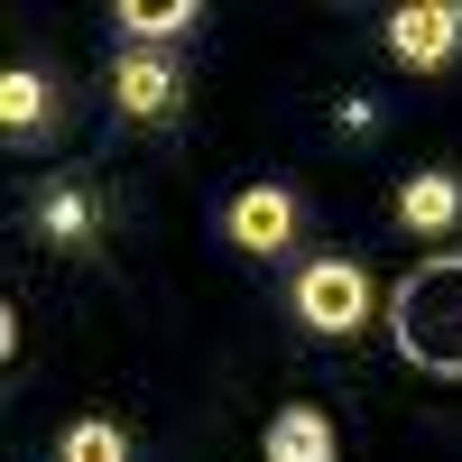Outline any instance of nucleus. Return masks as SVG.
I'll return each instance as SVG.
<instances>
[{
    "instance_id": "nucleus-1",
    "label": "nucleus",
    "mask_w": 462,
    "mask_h": 462,
    "mask_svg": "<svg viewBox=\"0 0 462 462\" xmlns=\"http://www.w3.org/2000/svg\"><path fill=\"white\" fill-rule=\"evenodd\" d=\"M389 342L426 370V379H462V250L416 259L398 296H389Z\"/></svg>"
},
{
    "instance_id": "nucleus-2",
    "label": "nucleus",
    "mask_w": 462,
    "mask_h": 462,
    "mask_svg": "<svg viewBox=\"0 0 462 462\" xmlns=\"http://www.w3.org/2000/svg\"><path fill=\"white\" fill-rule=\"evenodd\" d=\"M296 324L324 333V342L361 333V324H370V268H361V259H305V278H296Z\"/></svg>"
},
{
    "instance_id": "nucleus-3",
    "label": "nucleus",
    "mask_w": 462,
    "mask_h": 462,
    "mask_svg": "<svg viewBox=\"0 0 462 462\" xmlns=\"http://www.w3.org/2000/svg\"><path fill=\"white\" fill-rule=\"evenodd\" d=\"M296 222H305V204H296V185H241V195L222 204V241L241 250V259H287L296 250Z\"/></svg>"
},
{
    "instance_id": "nucleus-4",
    "label": "nucleus",
    "mask_w": 462,
    "mask_h": 462,
    "mask_svg": "<svg viewBox=\"0 0 462 462\" xmlns=\"http://www.w3.org/2000/svg\"><path fill=\"white\" fill-rule=\"evenodd\" d=\"M111 102H121V121H139V130H158V121H176V102H185V84H176V65H167L158 47H130L121 65H111Z\"/></svg>"
},
{
    "instance_id": "nucleus-5",
    "label": "nucleus",
    "mask_w": 462,
    "mask_h": 462,
    "mask_svg": "<svg viewBox=\"0 0 462 462\" xmlns=\"http://www.w3.org/2000/svg\"><path fill=\"white\" fill-rule=\"evenodd\" d=\"M389 56L407 65V74H435V65H453L462 56V10H389Z\"/></svg>"
},
{
    "instance_id": "nucleus-6",
    "label": "nucleus",
    "mask_w": 462,
    "mask_h": 462,
    "mask_svg": "<svg viewBox=\"0 0 462 462\" xmlns=\"http://www.w3.org/2000/svg\"><path fill=\"white\" fill-rule=\"evenodd\" d=\"M93 222H102V213H93V185H84V176H65V185H47V195L28 204V231H37V241H56V250H84Z\"/></svg>"
},
{
    "instance_id": "nucleus-7",
    "label": "nucleus",
    "mask_w": 462,
    "mask_h": 462,
    "mask_svg": "<svg viewBox=\"0 0 462 462\" xmlns=\"http://www.w3.org/2000/svg\"><path fill=\"white\" fill-rule=\"evenodd\" d=\"M462 222V176L453 167H426L398 185V231H453Z\"/></svg>"
},
{
    "instance_id": "nucleus-8",
    "label": "nucleus",
    "mask_w": 462,
    "mask_h": 462,
    "mask_svg": "<svg viewBox=\"0 0 462 462\" xmlns=\"http://www.w3.org/2000/svg\"><path fill=\"white\" fill-rule=\"evenodd\" d=\"M0 130H10L19 148H37V139H56V84L47 74H10V84H0Z\"/></svg>"
},
{
    "instance_id": "nucleus-9",
    "label": "nucleus",
    "mask_w": 462,
    "mask_h": 462,
    "mask_svg": "<svg viewBox=\"0 0 462 462\" xmlns=\"http://www.w3.org/2000/svg\"><path fill=\"white\" fill-rule=\"evenodd\" d=\"M268 462H333V416L324 407H278L268 416Z\"/></svg>"
},
{
    "instance_id": "nucleus-10",
    "label": "nucleus",
    "mask_w": 462,
    "mask_h": 462,
    "mask_svg": "<svg viewBox=\"0 0 462 462\" xmlns=\"http://www.w3.org/2000/svg\"><path fill=\"white\" fill-rule=\"evenodd\" d=\"M195 0H121L111 10V28H130V37H195Z\"/></svg>"
},
{
    "instance_id": "nucleus-11",
    "label": "nucleus",
    "mask_w": 462,
    "mask_h": 462,
    "mask_svg": "<svg viewBox=\"0 0 462 462\" xmlns=\"http://www.w3.org/2000/svg\"><path fill=\"white\" fill-rule=\"evenodd\" d=\"M65 462H130V435L111 416H84V426H65Z\"/></svg>"
},
{
    "instance_id": "nucleus-12",
    "label": "nucleus",
    "mask_w": 462,
    "mask_h": 462,
    "mask_svg": "<svg viewBox=\"0 0 462 462\" xmlns=\"http://www.w3.org/2000/svg\"><path fill=\"white\" fill-rule=\"evenodd\" d=\"M333 121H342V139H370V130H379V102H342Z\"/></svg>"
}]
</instances>
